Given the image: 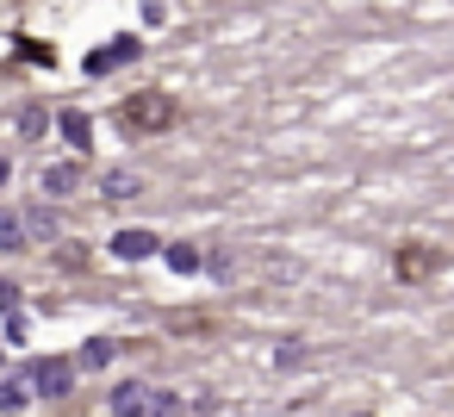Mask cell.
Masks as SVG:
<instances>
[{
  "label": "cell",
  "instance_id": "8fae6325",
  "mask_svg": "<svg viewBox=\"0 0 454 417\" xmlns=\"http://www.w3.org/2000/svg\"><path fill=\"white\" fill-rule=\"evenodd\" d=\"M26 237H20V218H7V212H0V249H20Z\"/></svg>",
  "mask_w": 454,
  "mask_h": 417
},
{
  "label": "cell",
  "instance_id": "6da1fadb",
  "mask_svg": "<svg viewBox=\"0 0 454 417\" xmlns=\"http://www.w3.org/2000/svg\"><path fill=\"white\" fill-rule=\"evenodd\" d=\"M175 119H181V106H175L168 94H156V88H144V94H131V100L119 106V125L137 131V138H156V131H168Z\"/></svg>",
  "mask_w": 454,
  "mask_h": 417
},
{
  "label": "cell",
  "instance_id": "8992f818",
  "mask_svg": "<svg viewBox=\"0 0 454 417\" xmlns=\"http://www.w3.org/2000/svg\"><path fill=\"white\" fill-rule=\"evenodd\" d=\"M113 256L144 262V256H156V237H150V231H119V237H113Z\"/></svg>",
  "mask_w": 454,
  "mask_h": 417
},
{
  "label": "cell",
  "instance_id": "7a4b0ae2",
  "mask_svg": "<svg viewBox=\"0 0 454 417\" xmlns=\"http://www.w3.org/2000/svg\"><path fill=\"white\" fill-rule=\"evenodd\" d=\"M448 268V256L435 249V243H398L392 249V274L404 280V287H417V280H429V274H442Z\"/></svg>",
  "mask_w": 454,
  "mask_h": 417
},
{
  "label": "cell",
  "instance_id": "9c48e42d",
  "mask_svg": "<svg viewBox=\"0 0 454 417\" xmlns=\"http://www.w3.org/2000/svg\"><path fill=\"white\" fill-rule=\"evenodd\" d=\"M32 405V380H0V411H26Z\"/></svg>",
  "mask_w": 454,
  "mask_h": 417
},
{
  "label": "cell",
  "instance_id": "4fadbf2b",
  "mask_svg": "<svg viewBox=\"0 0 454 417\" xmlns=\"http://www.w3.org/2000/svg\"><path fill=\"white\" fill-rule=\"evenodd\" d=\"M13 305H20V293H13L7 280H0V311H13Z\"/></svg>",
  "mask_w": 454,
  "mask_h": 417
},
{
  "label": "cell",
  "instance_id": "5bb4252c",
  "mask_svg": "<svg viewBox=\"0 0 454 417\" xmlns=\"http://www.w3.org/2000/svg\"><path fill=\"white\" fill-rule=\"evenodd\" d=\"M0 181H7V156H0Z\"/></svg>",
  "mask_w": 454,
  "mask_h": 417
},
{
  "label": "cell",
  "instance_id": "52a82bcc",
  "mask_svg": "<svg viewBox=\"0 0 454 417\" xmlns=\"http://www.w3.org/2000/svg\"><path fill=\"white\" fill-rule=\"evenodd\" d=\"M57 125H63V138H69L75 150H88V144H94V125H88V113H63Z\"/></svg>",
  "mask_w": 454,
  "mask_h": 417
},
{
  "label": "cell",
  "instance_id": "ba28073f",
  "mask_svg": "<svg viewBox=\"0 0 454 417\" xmlns=\"http://www.w3.org/2000/svg\"><path fill=\"white\" fill-rule=\"evenodd\" d=\"M75 181H82V175H75V162H57V169H44V193H57V200H63V193H75Z\"/></svg>",
  "mask_w": 454,
  "mask_h": 417
},
{
  "label": "cell",
  "instance_id": "3957f363",
  "mask_svg": "<svg viewBox=\"0 0 454 417\" xmlns=\"http://www.w3.org/2000/svg\"><path fill=\"white\" fill-rule=\"evenodd\" d=\"M113 411H181V398L175 392H150L144 380H125V386H113V398H106Z\"/></svg>",
  "mask_w": 454,
  "mask_h": 417
},
{
  "label": "cell",
  "instance_id": "5b68a950",
  "mask_svg": "<svg viewBox=\"0 0 454 417\" xmlns=\"http://www.w3.org/2000/svg\"><path fill=\"white\" fill-rule=\"evenodd\" d=\"M131 57H137V38H119V44H106V51L88 57V75H106V69H119V63H131Z\"/></svg>",
  "mask_w": 454,
  "mask_h": 417
},
{
  "label": "cell",
  "instance_id": "30bf717a",
  "mask_svg": "<svg viewBox=\"0 0 454 417\" xmlns=\"http://www.w3.org/2000/svg\"><path fill=\"white\" fill-rule=\"evenodd\" d=\"M137 187H144V181H137V175H125V169H113V175H106V200H131Z\"/></svg>",
  "mask_w": 454,
  "mask_h": 417
},
{
  "label": "cell",
  "instance_id": "7c38bea8",
  "mask_svg": "<svg viewBox=\"0 0 454 417\" xmlns=\"http://www.w3.org/2000/svg\"><path fill=\"white\" fill-rule=\"evenodd\" d=\"M82 361H88V367H100V361H113V342H88V349H82Z\"/></svg>",
  "mask_w": 454,
  "mask_h": 417
},
{
  "label": "cell",
  "instance_id": "277c9868",
  "mask_svg": "<svg viewBox=\"0 0 454 417\" xmlns=\"http://www.w3.org/2000/svg\"><path fill=\"white\" fill-rule=\"evenodd\" d=\"M26 380H32V398H63V392L75 386V367H69V361H38Z\"/></svg>",
  "mask_w": 454,
  "mask_h": 417
}]
</instances>
